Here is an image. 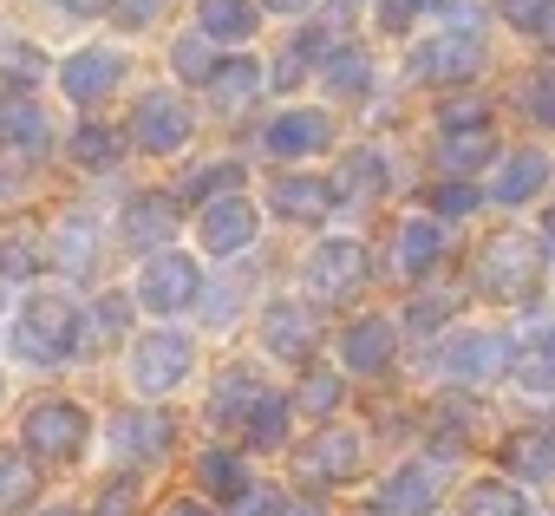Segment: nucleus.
<instances>
[{"label": "nucleus", "mask_w": 555, "mask_h": 516, "mask_svg": "<svg viewBox=\"0 0 555 516\" xmlns=\"http://www.w3.org/2000/svg\"><path fill=\"white\" fill-rule=\"evenodd\" d=\"M196 21H203V40H248L261 27V8L255 0H196Z\"/></svg>", "instance_id": "4be33fe9"}, {"label": "nucleus", "mask_w": 555, "mask_h": 516, "mask_svg": "<svg viewBox=\"0 0 555 516\" xmlns=\"http://www.w3.org/2000/svg\"><path fill=\"white\" fill-rule=\"evenodd\" d=\"M470 282H477L490 301H522V295H535V282H542V248H529L522 235H496V242L477 248Z\"/></svg>", "instance_id": "f03ea898"}, {"label": "nucleus", "mask_w": 555, "mask_h": 516, "mask_svg": "<svg viewBox=\"0 0 555 516\" xmlns=\"http://www.w3.org/2000/svg\"><path fill=\"white\" fill-rule=\"evenodd\" d=\"M438 157H444V170H470V164H483V157H490V138H483V131L444 138V144H438Z\"/></svg>", "instance_id": "c9c22d12"}, {"label": "nucleus", "mask_w": 555, "mask_h": 516, "mask_svg": "<svg viewBox=\"0 0 555 516\" xmlns=\"http://www.w3.org/2000/svg\"><path fill=\"white\" fill-rule=\"evenodd\" d=\"M503 470L509 477H555V431H509L503 438Z\"/></svg>", "instance_id": "5701e85b"}, {"label": "nucleus", "mask_w": 555, "mask_h": 516, "mask_svg": "<svg viewBox=\"0 0 555 516\" xmlns=\"http://www.w3.org/2000/svg\"><path fill=\"white\" fill-rule=\"evenodd\" d=\"M40 516H79V509H40Z\"/></svg>", "instance_id": "6e6d98bb"}, {"label": "nucleus", "mask_w": 555, "mask_h": 516, "mask_svg": "<svg viewBox=\"0 0 555 516\" xmlns=\"http://www.w3.org/2000/svg\"><path fill=\"white\" fill-rule=\"evenodd\" d=\"M522 105H529V118L555 125V73H535V79H529V99H522Z\"/></svg>", "instance_id": "37998d69"}, {"label": "nucleus", "mask_w": 555, "mask_h": 516, "mask_svg": "<svg viewBox=\"0 0 555 516\" xmlns=\"http://www.w3.org/2000/svg\"><path fill=\"white\" fill-rule=\"evenodd\" d=\"M483 118H490V112H483L477 99H451L438 125H444V138H464V131H483Z\"/></svg>", "instance_id": "ea45409f"}, {"label": "nucleus", "mask_w": 555, "mask_h": 516, "mask_svg": "<svg viewBox=\"0 0 555 516\" xmlns=\"http://www.w3.org/2000/svg\"><path fill=\"white\" fill-rule=\"evenodd\" d=\"M379 516H431L438 509V483H431V470H418V464H405V470H392L386 483H379V503H373Z\"/></svg>", "instance_id": "a211bd4d"}, {"label": "nucleus", "mask_w": 555, "mask_h": 516, "mask_svg": "<svg viewBox=\"0 0 555 516\" xmlns=\"http://www.w3.org/2000/svg\"><path fill=\"white\" fill-rule=\"evenodd\" d=\"M464 516H529V496L516 483L490 477V483H470L464 490Z\"/></svg>", "instance_id": "a878e982"}, {"label": "nucleus", "mask_w": 555, "mask_h": 516, "mask_svg": "<svg viewBox=\"0 0 555 516\" xmlns=\"http://www.w3.org/2000/svg\"><path fill=\"white\" fill-rule=\"evenodd\" d=\"M412 66H418V79H444V86H451V79H470V73L483 66V40H477V34H444V40H425Z\"/></svg>", "instance_id": "9b49d317"}, {"label": "nucleus", "mask_w": 555, "mask_h": 516, "mask_svg": "<svg viewBox=\"0 0 555 516\" xmlns=\"http://www.w3.org/2000/svg\"><path fill=\"white\" fill-rule=\"evenodd\" d=\"M274 14H295V8H314V0H268Z\"/></svg>", "instance_id": "5fc2aeb1"}, {"label": "nucleus", "mask_w": 555, "mask_h": 516, "mask_svg": "<svg viewBox=\"0 0 555 516\" xmlns=\"http://www.w3.org/2000/svg\"><path fill=\"white\" fill-rule=\"evenodd\" d=\"M0 144L21 151V157H40L47 151V112L27 92H0Z\"/></svg>", "instance_id": "dca6fc26"}, {"label": "nucleus", "mask_w": 555, "mask_h": 516, "mask_svg": "<svg viewBox=\"0 0 555 516\" xmlns=\"http://www.w3.org/2000/svg\"><path fill=\"white\" fill-rule=\"evenodd\" d=\"M392 347H399V334H392V321H353L347 334H340V366L347 373H379L386 360H392Z\"/></svg>", "instance_id": "f3484780"}, {"label": "nucleus", "mask_w": 555, "mask_h": 516, "mask_svg": "<svg viewBox=\"0 0 555 516\" xmlns=\"http://www.w3.org/2000/svg\"><path fill=\"white\" fill-rule=\"evenodd\" d=\"M334 183H321V177H274V190H268V209L274 216H288V222H327L334 216Z\"/></svg>", "instance_id": "9d476101"}, {"label": "nucleus", "mask_w": 555, "mask_h": 516, "mask_svg": "<svg viewBox=\"0 0 555 516\" xmlns=\"http://www.w3.org/2000/svg\"><path fill=\"white\" fill-rule=\"evenodd\" d=\"M34 490H40L34 464H27V457H14V451H0V516L27 509V503H34Z\"/></svg>", "instance_id": "cd10ccee"}, {"label": "nucleus", "mask_w": 555, "mask_h": 516, "mask_svg": "<svg viewBox=\"0 0 555 516\" xmlns=\"http://www.w3.org/2000/svg\"><path fill=\"white\" fill-rule=\"evenodd\" d=\"M282 516H321V503H282Z\"/></svg>", "instance_id": "864d4df0"}, {"label": "nucleus", "mask_w": 555, "mask_h": 516, "mask_svg": "<svg viewBox=\"0 0 555 516\" xmlns=\"http://www.w3.org/2000/svg\"><path fill=\"white\" fill-rule=\"evenodd\" d=\"M235 516H282V496H274L268 483H248V490L235 496Z\"/></svg>", "instance_id": "c03bdc74"}, {"label": "nucleus", "mask_w": 555, "mask_h": 516, "mask_svg": "<svg viewBox=\"0 0 555 516\" xmlns=\"http://www.w3.org/2000/svg\"><path fill=\"white\" fill-rule=\"evenodd\" d=\"M79 334H86L79 301H66V295H27L21 321H14V353L34 360V366H60V360L79 353Z\"/></svg>", "instance_id": "f257e3e1"}, {"label": "nucleus", "mask_w": 555, "mask_h": 516, "mask_svg": "<svg viewBox=\"0 0 555 516\" xmlns=\"http://www.w3.org/2000/svg\"><path fill=\"white\" fill-rule=\"evenodd\" d=\"M190 373V334H144L138 347H131V386L138 392H170L177 379Z\"/></svg>", "instance_id": "0eeeda50"}, {"label": "nucleus", "mask_w": 555, "mask_h": 516, "mask_svg": "<svg viewBox=\"0 0 555 516\" xmlns=\"http://www.w3.org/2000/svg\"><path fill=\"white\" fill-rule=\"evenodd\" d=\"M516 379H522L529 392H555V334H548V340H542L522 366H516Z\"/></svg>", "instance_id": "4c0bfd02"}, {"label": "nucleus", "mask_w": 555, "mask_h": 516, "mask_svg": "<svg viewBox=\"0 0 555 516\" xmlns=\"http://www.w3.org/2000/svg\"><path fill=\"white\" fill-rule=\"evenodd\" d=\"M496 8H503V21H509V27L535 34V21H542V8H548V0H496Z\"/></svg>", "instance_id": "49530a36"}, {"label": "nucleus", "mask_w": 555, "mask_h": 516, "mask_svg": "<svg viewBox=\"0 0 555 516\" xmlns=\"http://www.w3.org/2000/svg\"><path fill=\"white\" fill-rule=\"evenodd\" d=\"M327 86H334V92H366V86H373L366 53H334V60H327Z\"/></svg>", "instance_id": "f704fd0d"}, {"label": "nucleus", "mask_w": 555, "mask_h": 516, "mask_svg": "<svg viewBox=\"0 0 555 516\" xmlns=\"http://www.w3.org/2000/svg\"><path fill=\"white\" fill-rule=\"evenodd\" d=\"M288 412H295V399L268 392V399L255 405V418L242 425V431H248V444H282V431H288Z\"/></svg>", "instance_id": "7c9ffc66"}, {"label": "nucleus", "mask_w": 555, "mask_h": 516, "mask_svg": "<svg viewBox=\"0 0 555 516\" xmlns=\"http://www.w3.org/2000/svg\"><path fill=\"white\" fill-rule=\"evenodd\" d=\"M261 399H268V386H261L255 373H222V386H216V405H209V418H216V425H248Z\"/></svg>", "instance_id": "b1692460"}, {"label": "nucleus", "mask_w": 555, "mask_h": 516, "mask_svg": "<svg viewBox=\"0 0 555 516\" xmlns=\"http://www.w3.org/2000/svg\"><path fill=\"white\" fill-rule=\"evenodd\" d=\"M418 8H431V0H379V21H386V27L399 34V27H405V21H412Z\"/></svg>", "instance_id": "de8ad7c7"}, {"label": "nucleus", "mask_w": 555, "mask_h": 516, "mask_svg": "<svg viewBox=\"0 0 555 516\" xmlns=\"http://www.w3.org/2000/svg\"><path fill=\"white\" fill-rule=\"evenodd\" d=\"M118 131H105V125H79L73 131V164H86V170H112L118 164Z\"/></svg>", "instance_id": "c756f323"}, {"label": "nucleus", "mask_w": 555, "mask_h": 516, "mask_svg": "<svg viewBox=\"0 0 555 516\" xmlns=\"http://www.w3.org/2000/svg\"><path fill=\"white\" fill-rule=\"evenodd\" d=\"M438 255H444V229H438V222H425V216L399 222V235H392V269H399V275L438 269Z\"/></svg>", "instance_id": "aec40b11"}, {"label": "nucleus", "mask_w": 555, "mask_h": 516, "mask_svg": "<svg viewBox=\"0 0 555 516\" xmlns=\"http://www.w3.org/2000/svg\"><path fill=\"white\" fill-rule=\"evenodd\" d=\"M164 516H209V509H203V503H190V496H177V503H170Z\"/></svg>", "instance_id": "3c124183"}, {"label": "nucleus", "mask_w": 555, "mask_h": 516, "mask_svg": "<svg viewBox=\"0 0 555 516\" xmlns=\"http://www.w3.org/2000/svg\"><path fill=\"white\" fill-rule=\"evenodd\" d=\"M308 288L314 301H347L366 288V248L353 235H327L314 255H308Z\"/></svg>", "instance_id": "39448f33"}, {"label": "nucleus", "mask_w": 555, "mask_h": 516, "mask_svg": "<svg viewBox=\"0 0 555 516\" xmlns=\"http://www.w3.org/2000/svg\"><path fill=\"white\" fill-rule=\"evenodd\" d=\"M542 177H548V157H542V151H516V157L496 170V190H490V196H496V203H529V196L542 190Z\"/></svg>", "instance_id": "393cba45"}, {"label": "nucleus", "mask_w": 555, "mask_h": 516, "mask_svg": "<svg viewBox=\"0 0 555 516\" xmlns=\"http://www.w3.org/2000/svg\"><path fill=\"white\" fill-rule=\"evenodd\" d=\"M170 418L157 412V405H138V412H118L112 418V444H118V457H164L170 451Z\"/></svg>", "instance_id": "4468645a"}, {"label": "nucleus", "mask_w": 555, "mask_h": 516, "mask_svg": "<svg viewBox=\"0 0 555 516\" xmlns=\"http://www.w3.org/2000/svg\"><path fill=\"white\" fill-rule=\"evenodd\" d=\"M255 242V203L248 196H222L203 209V248L209 255H242Z\"/></svg>", "instance_id": "f8f14e48"}, {"label": "nucleus", "mask_w": 555, "mask_h": 516, "mask_svg": "<svg viewBox=\"0 0 555 516\" xmlns=\"http://www.w3.org/2000/svg\"><path fill=\"white\" fill-rule=\"evenodd\" d=\"M222 190H229V196H242V164H209V170H196L183 196H196V203L209 209V203H222Z\"/></svg>", "instance_id": "2f4dec72"}, {"label": "nucleus", "mask_w": 555, "mask_h": 516, "mask_svg": "<svg viewBox=\"0 0 555 516\" xmlns=\"http://www.w3.org/2000/svg\"><path fill=\"white\" fill-rule=\"evenodd\" d=\"M196 483L216 490V496H242V490H248V470H242L235 451H203V457H196Z\"/></svg>", "instance_id": "bb28decb"}, {"label": "nucleus", "mask_w": 555, "mask_h": 516, "mask_svg": "<svg viewBox=\"0 0 555 516\" xmlns=\"http://www.w3.org/2000/svg\"><path fill=\"white\" fill-rule=\"evenodd\" d=\"M118 79H125V53H112V47H86L60 66V86H66L73 105H92V99L118 92Z\"/></svg>", "instance_id": "6e6552de"}, {"label": "nucleus", "mask_w": 555, "mask_h": 516, "mask_svg": "<svg viewBox=\"0 0 555 516\" xmlns=\"http://www.w3.org/2000/svg\"><path fill=\"white\" fill-rule=\"evenodd\" d=\"M274 157H314V151H327L334 144V125H327V112H282V118H274L268 125V138H261Z\"/></svg>", "instance_id": "1a4fd4ad"}, {"label": "nucleus", "mask_w": 555, "mask_h": 516, "mask_svg": "<svg viewBox=\"0 0 555 516\" xmlns=\"http://www.w3.org/2000/svg\"><path fill=\"white\" fill-rule=\"evenodd\" d=\"M0 73L21 79V86H34V79L47 73V53H40V47H27V40H0Z\"/></svg>", "instance_id": "72a5a7b5"}, {"label": "nucleus", "mask_w": 555, "mask_h": 516, "mask_svg": "<svg viewBox=\"0 0 555 516\" xmlns=\"http://www.w3.org/2000/svg\"><path fill=\"white\" fill-rule=\"evenodd\" d=\"M21 438H27V451H34V457L66 464V457H79V451H86V412H79L73 399H40V405L27 412Z\"/></svg>", "instance_id": "20e7f679"}, {"label": "nucleus", "mask_w": 555, "mask_h": 516, "mask_svg": "<svg viewBox=\"0 0 555 516\" xmlns=\"http://www.w3.org/2000/svg\"><path fill=\"white\" fill-rule=\"evenodd\" d=\"M431 209H438V216H470V209H477V190H470V183H438V190H431Z\"/></svg>", "instance_id": "79ce46f5"}, {"label": "nucleus", "mask_w": 555, "mask_h": 516, "mask_svg": "<svg viewBox=\"0 0 555 516\" xmlns=\"http://www.w3.org/2000/svg\"><path fill=\"white\" fill-rule=\"evenodd\" d=\"M542 242H548V248H542V255H555V209H548V216H542Z\"/></svg>", "instance_id": "603ef678"}, {"label": "nucleus", "mask_w": 555, "mask_h": 516, "mask_svg": "<svg viewBox=\"0 0 555 516\" xmlns=\"http://www.w3.org/2000/svg\"><path fill=\"white\" fill-rule=\"evenodd\" d=\"M170 60H177V73H183V79H203V86L216 79V66H209V47H203V34H196V40L183 34V40L170 47Z\"/></svg>", "instance_id": "58836bf2"}, {"label": "nucleus", "mask_w": 555, "mask_h": 516, "mask_svg": "<svg viewBox=\"0 0 555 516\" xmlns=\"http://www.w3.org/2000/svg\"><path fill=\"white\" fill-rule=\"evenodd\" d=\"M144 8H157V0H144Z\"/></svg>", "instance_id": "4d7b16f0"}, {"label": "nucleus", "mask_w": 555, "mask_h": 516, "mask_svg": "<svg viewBox=\"0 0 555 516\" xmlns=\"http://www.w3.org/2000/svg\"><path fill=\"white\" fill-rule=\"evenodd\" d=\"M295 405H308V412H334V405H340V379H334V373H308Z\"/></svg>", "instance_id": "a19ab883"}, {"label": "nucleus", "mask_w": 555, "mask_h": 516, "mask_svg": "<svg viewBox=\"0 0 555 516\" xmlns=\"http://www.w3.org/2000/svg\"><path fill=\"white\" fill-rule=\"evenodd\" d=\"M209 86H216V99H222V105H248V99L261 92V66H255V60L242 53V60L216 66V79H209Z\"/></svg>", "instance_id": "c85d7f7f"}, {"label": "nucleus", "mask_w": 555, "mask_h": 516, "mask_svg": "<svg viewBox=\"0 0 555 516\" xmlns=\"http://www.w3.org/2000/svg\"><path fill=\"white\" fill-rule=\"evenodd\" d=\"M196 295H203V269L190 262V255H177V248H157L138 269V301L151 314H183Z\"/></svg>", "instance_id": "7ed1b4c3"}, {"label": "nucleus", "mask_w": 555, "mask_h": 516, "mask_svg": "<svg viewBox=\"0 0 555 516\" xmlns=\"http://www.w3.org/2000/svg\"><path fill=\"white\" fill-rule=\"evenodd\" d=\"M125 235H131L138 248H164V242L177 235V203H170L164 190H138L131 209H125Z\"/></svg>", "instance_id": "6ab92c4d"}, {"label": "nucleus", "mask_w": 555, "mask_h": 516, "mask_svg": "<svg viewBox=\"0 0 555 516\" xmlns=\"http://www.w3.org/2000/svg\"><path fill=\"white\" fill-rule=\"evenodd\" d=\"M261 340H268V353H282V360H308L314 353V314L301 301H274L268 321H261Z\"/></svg>", "instance_id": "2eb2a0df"}, {"label": "nucleus", "mask_w": 555, "mask_h": 516, "mask_svg": "<svg viewBox=\"0 0 555 516\" xmlns=\"http://www.w3.org/2000/svg\"><path fill=\"white\" fill-rule=\"evenodd\" d=\"M503 366H509L503 334H451L444 340V373L451 379H496Z\"/></svg>", "instance_id": "ddd939ff"}, {"label": "nucleus", "mask_w": 555, "mask_h": 516, "mask_svg": "<svg viewBox=\"0 0 555 516\" xmlns=\"http://www.w3.org/2000/svg\"><path fill=\"white\" fill-rule=\"evenodd\" d=\"M92 262H99L92 229H86V222H66V229H60V269H66V275H86Z\"/></svg>", "instance_id": "473e14b6"}, {"label": "nucleus", "mask_w": 555, "mask_h": 516, "mask_svg": "<svg viewBox=\"0 0 555 516\" xmlns=\"http://www.w3.org/2000/svg\"><path fill=\"white\" fill-rule=\"evenodd\" d=\"M535 40L555 53V0H548V8H542V21H535Z\"/></svg>", "instance_id": "8fccbe9b"}, {"label": "nucleus", "mask_w": 555, "mask_h": 516, "mask_svg": "<svg viewBox=\"0 0 555 516\" xmlns=\"http://www.w3.org/2000/svg\"><path fill=\"white\" fill-rule=\"evenodd\" d=\"M131 138H138V151L170 157L177 144H190V105L177 92H144L131 112Z\"/></svg>", "instance_id": "423d86ee"}, {"label": "nucleus", "mask_w": 555, "mask_h": 516, "mask_svg": "<svg viewBox=\"0 0 555 516\" xmlns=\"http://www.w3.org/2000/svg\"><path fill=\"white\" fill-rule=\"evenodd\" d=\"M53 8H66V14H86V21H99V14H112L118 0H53Z\"/></svg>", "instance_id": "09e8293b"}, {"label": "nucleus", "mask_w": 555, "mask_h": 516, "mask_svg": "<svg viewBox=\"0 0 555 516\" xmlns=\"http://www.w3.org/2000/svg\"><path fill=\"white\" fill-rule=\"evenodd\" d=\"M131 503H138V483H131V477H118V483H105V496H99V509H92V516H131Z\"/></svg>", "instance_id": "a18cd8bd"}, {"label": "nucleus", "mask_w": 555, "mask_h": 516, "mask_svg": "<svg viewBox=\"0 0 555 516\" xmlns=\"http://www.w3.org/2000/svg\"><path fill=\"white\" fill-rule=\"evenodd\" d=\"M301 470L334 483V477H353L360 470V431H321L308 451H301Z\"/></svg>", "instance_id": "412c9836"}, {"label": "nucleus", "mask_w": 555, "mask_h": 516, "mask_svg": "<svg viewBox=\"0 0 555 516\" xmlns=\"http://www.w3.org/2000/svg\"><path fill=\"white\" fill-rule=\"evenodd\" d=\"M340 190L347 196H379V157L373 151H353L347 170H340Z\"/></svg>", "instance_id": "e433bc0d"}]
</instances>
